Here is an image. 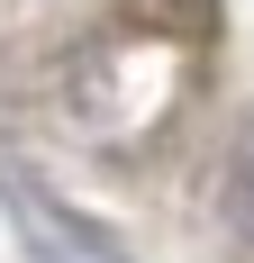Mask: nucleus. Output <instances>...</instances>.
I'll use <instances>...</instances> for the list:
<instances>
[{
    "mask_svg": "<svg viewBox=\"0 0 254 263\" xmlns=\"http://www.w3.org/2000/svg\"><path fill=\"white\" fill-rule=\"evenodd\" d=\"M227 218L254 236V118L236 127V145H227Z\"/></svg>",
    "mask_w": 254,
    "mask_h": 263,
    "instance_id": "1",
    "label": "nucleus"
}]
</instances>
